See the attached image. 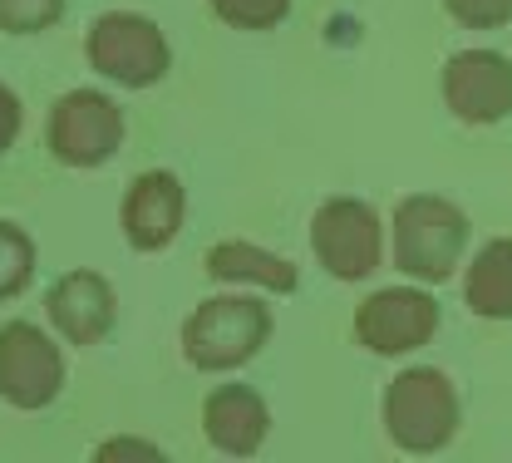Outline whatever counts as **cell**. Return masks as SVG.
<instances>
[{"mask_svg": "<svg viewBox=\"0 0 512 463\" xmlns=\"http://www.w3.org/2000/svg\"><path fill=\"white\" fill-rule=\"evenodd\" d=\"M276 316L256 296H212L183 321V355L192 370H242L252 355L266 350Z\"/></svg>", "mask_w": 512, "mask_h": 463, "instance_id": "1", "label": "cell"}, {"mask_svg": "<svg viewBox=\"0 0 512 463\" xmlns=\"http://www.w3.org/2000/svg\"><path fill=\"white\" fill-rule=\"evenodd\" d=\"M384 434L399 454H439L458 434V390L444 370H399L384 390Z\"/></svg>", "mask_w": 512, "mask_h": 463, "instance_id": "2", "label": "cell"}, {"mask_svg": "<svg viewBox=\"0 0 512 463\" xmlns=\"http://www.w3.org/2000/svg\"><path fill=\"white\" fill-rule=\"evenodd\" d=\"M468 247V212L448 198L414 193L394 207V266L414 281H448Z\"/></svg>", "mask_w": 512, "mask_h": 463, "instance_id": "3", "label": "cell"}, {"mask_svg": "<svg viewBox=\"0 0 512 463\" xmlns=\"http://www.w3.org/2000/svg\"><path fill=\"white\" fill-rule=\"evenodd\" d=\"M84 60H89L94 74H104V79H114L124 89H148V84H158L168 74L173 50H168V35L153 20L114 10V15H99L89 25Z\"/></svg>", "mask_w": 512, "mask_h": 463, "instance_id": "4", "label": "cell"}, {"mask_svg": "<svg viewBox=\"0 0 512 463\" xmlns=\"http://www.w3.org/2000/svg\"><path fill=\"white\" fill-rule=\"evenodd\" d=\"M311 247L325 276L370 281L384 262V232L375 207L360 198H325L311 217Z\"/></svg>", "mask_w": 512, "mask_h": 463, "instance_id": "5", "label": "cell"}, {"mask_svg": "<svg viewBox=\"0 0 512 463\" xmlns=\"http://www.w3.org/2000/svg\"><path fill=\"white\" fill-rule=\"evenodd\" d=\"M45 143L64 168H99L124 148V109L99 89H74L50 109Z\"/></svg>", "mask_w": 512, "mask_h": 463, "instance_id": "6", "label": "cell"}, {"mask_svg": "<svg viewBox=\"0 0 512 463\" xmlns=\"http://www.w3.org/2000/svg\"><path fill=\"white\" fill-rule=\"evenodd\" d=\"M434 335H439V301L429 291H414V286L375 291L355 311V340L384 360L409 355V350L429 345Z\"/></svg>", "mask_w": 512, "mask_h": 463, "instance_id": "7", "label": "cell"}, {"mask_svg": "<svg viewBox=\"0 0 512 463\" xmlns=\"http://www.w3.org/2000/svg\"><path fill=\"white\" fill-rule=\"evenodd\" d=\"M64 390V355L40 326H0V399L15 409H45Z\"/></svg>", "mask_w": 512, "mask_h": 463, "instance_id": "8", "label": "cell"}, {"mask_svg": "<svg viewBox=\"0 0 512 463\" xmlns=\"http://www.w3.org/2000/svg\"><path fill=\"white\" fill-rule=\"evenodd\" d=\"M444 104L458 124H503L512 114V60L498 50H463L444 65Z\"/></svg>", "mask_w": 512, "mask_h": 463, "instance_id": "9", "label": "cell"}, {"mask_svg": "<svg viewBox=\"0 0 512 463\" xmlns=\"http://www.w3.org/2000/svg\"><path fill=\"white\" fill-rule=\"evenodd\" d=\"M183 222H188V193L173 173H143L128 183L124 207H119V227H124L128 247L163 252V247H173Z\"/></svg>", "mask_w": 512, "mask_h": 463, "instance_id": "10", "label": "cell"}, {"mask_svg": "<svg viewBox=\"0 0 512 463\" xmlns=\"http://www.w3.org/2000/svg\"><path fill=\"white\" fill-rule=\"evenodd\" d=\"M45 316L55 321V331L69 345H99L114 331V316H119V301H114V286L99 276V271H64L60 281L45 291Z\"/></svg>", "mask_w": 512, "mask_h": 463, "instance_id": "11", "label": "cell"}, {"mask_svg": "<svg viewBox=\"0 0 512 463\" xmlns=\"http://www.w3.org/2000/svg\"><path fill=\"white\" fill-rule=\"evenodd\" d=\"M202 434L217 454L252 459V454H261V444L271 434V409L252 385H222L202 399Z\"/></svg>", "mask_w": 512, "mask_h": 463, "instance_id": "12", "label": "cell"}, {"mask_svg": "<svg viewBox=\"0 0 512 463\" xmlns=\"http://www.w3.org/2000/svg\"><path fill=\"white\" fill-rule=\"evenodd\" d=\"M207 276L212 281H237V286H266L276 296H291L301 286V266L266 252V247H252V242H217L207 252Z\"/></svg>", "mask_w": 512, "mask_h": 463, "instance_id": "13", "label": "cell"}, {"mask_svg": "<svg viewBox=\"0 0 512 463\" xmlns=\"http://www.w3.org/2000/svg\"><path fill=\"white\" fill-rule=\"evenodd\" d=\"M463 301L483 321H512V237H493L463 276Z\"/></svg>", "mask_w": 512, "mask_h": 463, "instance_id": "14", "label": "cell"}, {"mask_svg": "<svg viewBox=\"0 0 512 463\" xmlns=\"http://www.w3.org/2000/svg\"><path fill=\"white\" fill-rule=\"evenodd\" d=\"M35 281V242L25 227L0 222V301L20 296Z\"/></svg>", "mask_w": 512, "mask_h": 463, "instance_id": "15", "label": "cell"}, {"mask_svg": "<svg viewBox=\"0 0 512 463\" xmlns=\"http://www.w3.org/2000/svg\"><path fill=\"white\" fill-rule=\"evenodd\" d=\"M207 5L232 30H276L291 10V0H207Z\"/></svg>", "mask_w": 512, "mask_h": 463, "instance_id": "16", "label": "cell"}, {"mask_svg": "<svg viewBox=\"0 0 512 463\" xmlns=\"http://www.w3.org/2000/svg\"><path fill=\"white\" fill-rule=\"evenodd\" d=\"M64 20V0H0V30L5 35H40Z\"/></svg>", "mask_w": 512, "mask_h": 463, "instance_id": "17", "label": "cell"}, {"mask_svg": "<svg viewBox=\"0 0 512 463\" xmlns=\"http://www.w3.org/2000/svg\"><path fill=\"white\" fill-rule=\"evenodd\" d=\"M444 10L463 30H498L512 20V0H444Z\"/></svg>", "mask_w": 512, "mask_h": 463, "instance_id": "18", "label": "cell"}, {"mask_svg": "<svg viewBox=\"0 0 512 463\" xmlns=\"http://www.w3.org/2000/svg\"><path fill=\"white\" fill-rule=\"evenodd\" d=\"M20 119H25V109H20L15 89L0 79V153H10V148H15V138H20Z\"/></svg>", "mask_w": 512, "mask_h": 463, "instance_id": "19", "label": "cell"}, {"mask_svg": "<svg viewBox=\"0 0 512 463\" xmlns=\"http://www.w3.org/2000/svg\"><path fill=\"white\" fill-rule=\"evenodd\" d=\"M114 459H148V463H158L163 454H158L153 444H143V439H109V444H99V449H94V463H114Z\"/></svg>", "mask_w": 512, "mask_h": 463, "instance_id": "20", "label": "cell"}]
</instances>
